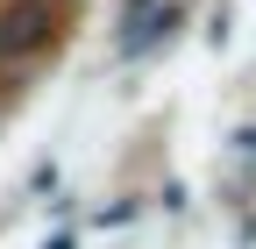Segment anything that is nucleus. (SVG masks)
<instances>
[{
  "label": "nucleus",
  "mask_w": 256,
  "mask_h": 249,
  "mask_svg": "<svg viewBox=\"0 0 256 249\" xmlns=\"http://www.w3.org/2000/svg\"><path fill=\"white\" fill-rule=\"evenodd\" d=\"M50 249H64V242H50Z\"/></svg>",
  "instance_id": "obj_1"
}]
</instances>
